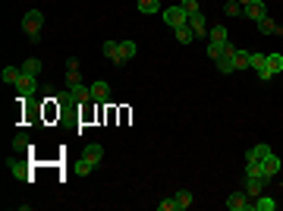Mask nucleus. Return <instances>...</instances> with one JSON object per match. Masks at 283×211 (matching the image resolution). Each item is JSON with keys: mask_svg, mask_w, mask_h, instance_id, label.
<instances>
[{"mask_svg": "<svg viewBox=\"0 0 283 211\" xmlns=\"http://www.w3.org/2000/svg\"><path fill=\"white\" fill-rule=\"evenodd\" d=\"M101 158H104V148H101L98 142H91V145H85V148H82V161L75 164V170H79V174L85 177V174H91V170L101 164Z\"/></svg>", "mask_w": 283, "mask_h": 211, "instance_id": "1", "label": "nucleus"}, {"mask_svg": "<svg viewBox=\"0 0 283 211\" xmlns=\"http://www.w3.org/2000/svg\"><path fill=\"white\" fill-rule=\"evenodd\" d=\"M41 26H44V13L41 10H29L22 16V32L32 38V41H38V35H41Z\"/></svg>", "mask_w": 283, "mask_h": 211, "instance_id": "2", "label": "nucleus"}, {"mask_svg": "<svg viewBox=\"0 0 283 211\" xmlns=\"http://www.w3.org/2000/svg\"><path fill=\"white\" fill-rule=\"evenodd\" d=\"M249 69H255V73H258V79H261V82L274 79V76H271V69H268V51H252Z\"/></svg>", "mask_w": 283, "mask_h": 211, "instance_id": "3", "label": "nucleus"}, {"mask_svg": "<svg viewBox=\"0 0 283 211\" xmlns=\"http://www.w3.org/2000/svg\"><path fill=\"white\" fill-rule=\"evenodd\" d=\"M57 101H75V104H85V101H91V88L88 85H69V91L66 95H60Z\"/></svg>", "mask_w": 283, "mask_h": 211, "instance_id": "4", "label": "nucleus"}, {"mask_svg": "<svg viewBox=\"0 0 283 211\" xmlns=\"http://www.w3.org/2000/svg\"><path fill=\"white\" fill-rule=\"evenodd\" d=\"M164 22H167L170 29H179V26L189 22V13H186L183 7H167V10H164Z\"/></svg>", "mask_w": 283, "mask_h": 211, "instance_id": "5", "label": "nucleus"}, {"mask_svg": "<svg viewBox=\"0 0 283 211\" xmlns=\"http://www.w3.org/2000/svg\"><path fill=\"white\" fill-rule=\"evenodd\" d=\"M258 167H261V177H264V180H271V177H277V174H280V158L271 151V155H264V158L258 161Z\"/></svg>", "mask_w": 283, "mask_h": 211, "instance_id": "6", "label": "nucleus"}, {"mask_svg": "<svg viewBox=\"0 0 283 211\" xmlns=\"http://www.w3.org/2000/svg\"><path fill=\"white\" fill-rule=\"evenodd\" d=\"M16 91H19V98H22V101L32 98V95L38 91V79H35V76H25V73H22V76H19V82H16Z\"/></svg>", "mask_w": 283, "mask_h": 211, "instance_id": "7", "label": "nucleus"}, {"mask_svg": "<svg viewBox=\"0 0 283 211\" xmlns=\"http://www.w3.org/2000/svg\"><path fill=\"white\" fill-rule=\"evenodd\" d=\"M242 16L252 19V22H261V19H268V7H264L261 0H252L249 7H242Z\"/></svg>", "mask_w": 283, "mask_h": 211, "instance_id": "8", "label": "nucleus"}, {"mask_svg": "<svg viewBox=\"0 0 283 211\" xmlns=\"http://www.w3.org/2000/svg\"><path fill=\"white\" fill-rule=\"evenodd\" d=\"M249 202H252V196L242 189V193H233L230 199H226V208L230 211H249Z\"/></svg>", "mask_w": 283, "mask_h": 211, "instance_id": "9", "label": "nucleus"}, {"mask_svg": "<svg viewBox=\"0 0 283 211\" xmlns=\"http://www.w3.org/2000/svg\"><path fill=\"white\" fill-rule=\"evenodd\" d=\"M88 88H91V101H98V104L110 101V85L107 82H91Z\"/></svg>", "mask_w": 283, "mask_h": 211, "instance_id": "10", "label": "nucleus"}, {"mask_svg": "<svg viewBox=\"0 0 283 211\" xmlns=\"http://www.w3.org/2000/svg\"><path fill=\"white\" fill-rule=\"evenodd\" d=\"M104 57L113 66H123V57H120V41H104Z\"/></svg>", "mask_w": 283, "mask_h": 211, "instance_id": "11", "label": "nucleus"}, {"mask_svg": "<svg viewBox=\"0 0 283 211\" xmlns=\"http://www.w3.org/2000/svg\"><path fill=\"white\" fill-rule=\"evenodd\" d=\"M274 208H277V202L271 196H255L249 202V211H274Z\"/></svg>", "mask_w": 283, "mask_h": 211, "instance_id": "12", "label": "nucleus"}, {"mask_svg": "<svg viewBox=\"0 0 283 211\" xmlns=\"http://www.w3.org/2000/svg\"><path fill=\"white\" fill-rule=\"evenodd\" d=\"M189 26H192L195 38H204V35H208V19H204L201 13H192V16H189Z\"/></svg>", "mask_w": 283, "mask_h": 211, "instance_id": "13", "label": "nucleus"}, {"mask_svg": "<svg viewBox=\"0 0 283 211\" xmlns=\"http://www.w3.org/2000/svg\"><path fill=\"white\" fill-rule=\"evenodd\" d=\"M264 155H271V145H268V142H261V145L249 148V155H245V164H258Z\"/></svg>", "mask_w": 283, "mask_h": 211, "instance_id": "14", "label": "nucleus"}, {"mask_svg": "<svg viewBox=\"0 0 283 211\" xmlns=\"http://www.w3.org/2000/svg\"><path fill=\"white\" fill-rule=\"evenodd\" d=\"M258 32H261V35H280V38H283V26H277L271 16H268V19H261V22H258Z\"/></svg>", "mask_w": 283, "mask_h": 211, "instance_id": "15", "label": "nucleus"}, {"mask_svg": "<svg viewBox=\"0 0 283 211\" xmlns=\"http://www.w3.org/2000/svg\"><path fill=\"white\" fill-rule=\"evenodd\" d=\"M268 69H271V76H280L283 73V54L268 51Z\"/></svg>", "mask_w": 283, "mask_h": 211, "instance_id": "16", "label": "nucleus"}, {"mask_svg": "<svg viewBox=\"0 0 283 211\" xmlns=\"http://www.w3.org/2000/svg\"><path fill=\"white\" fill-rule=\"evenodd\" d=\"M261 189H264V177H245V193H249L252 199L261 196Z\"/></svg>", "mask_w": 283, "mask_h": 211, "instance_id": "17", "label": "nucleus"}, {"mask_svg": "<svg viewBox=\"0 0 283 211\" xmlns=\"http://www.w3.org/2000/svg\"><path fill=\"white\" fill-rule=\"evenodd\" d=\"M173 205H176V211H186L189 205H192V189H179V193L173 196Z\"/></svg>", "mask_w": 283, "mask_h": 211, "instance_id": "18", "label": "nucleus"}, {"mask_svg": "<svg viewBox=\"0 0 283 211\" xmlns=\"http://www.w3.org/2000/svg\"><path fill=\"white\" fill-rule=\"evenodd\" d=\"M173 35H176V41L179 44H189V41H195V32H192V26H179V29H173Z\"/></svg>", "mask_w": 283, "mask_h": 211, "instance_id": "19", "label": "nucleus"}, {"mask_svg": "<svg viewBox=\"0 0 283 211\" xmlns=\"http://www.w3.org/2000/svg\"><path fill=\"white\" fill-rule=\"evenodd\" d=\"M136 54H139V44H136V41H120V57H123V63L132 60Z\"/></svg>", "mask_w": 283, "mask_h": 211, "instance_id": "20", "label": "nucleus"}, {"mask_svg": "<svg viewBox=\"0 0 283 211\" xmlns=\"http://www.w3.org/2000/svg\"><path fill=\"white\" fill-rule=\"evenodd\" d=\"M233 60H236V73H242V69H249V60H252V51H236V54H233Z\"/></svg>", "mask_w": 283, "mask_h": 211, "instance_id": "21", "label": "nucleus"}, {"mask_svg": "<svg viewBox=\"0 0 283 211\" xmlns=\"http://www.w3.org/2000/svg\"><path fill=\"white\" fill-rule=\"evenodd\" d=\"M220 73H236V60H233V54H223L220 60H214Z\"/></svg>", "mask_w": 283, "mask_h": 211, "instance_id": "22", "label": "nucleus"}, {"mask_svg": "<svg viewBox=\"0 0 283 211\" xmlns=\"http://www.w3.org/2000/svg\"><path fill=\"white\" fill-rule=\"evenodd\" d=\"M19 69H22L25 76H38V73H41V60H38V57H29V60L19 66Z\"/></svg>", "mask_w": 283, "mask_h": 211, "instance_id": "23", "label": "nucleus"}, {"mask_svg": "<svg viewBox=\"0 0 283 211\" xmlns=\"http://www.w3.org/2000/svg\"><path fill=\"white\" fill-rule=\"evenodd\" d=\"M0 76H4V82H7V85H16V82H19V76H22V69H19V66H4V73H0Z\"/></svg>", "mask_w": 283, "mask_h": 211, "instance_id": "24", "label": "nucleus"}, {"mask_svg": "<svg viewBox=\"0 0 283 211\" xmlns=\"http://www.w3.org/2000/svg\"><path fill=\"white\" fill-rule=\"evenodd\" d=\"M208 41L226 44V29H223V26H211V32H208Z\"/></svg>", "mask_w": 283, "mask_h": 211, "instance_id": "25", "label": "nucleus"}, {"mask_svg": "<svg viewBox=\"0 0 283 211\" xmlns=\"http://www.w3.org/2000/svg\"><path fill=\"white\" fill-rule=\"evenodd\" d=\"M158 10H161V4H158V0H139V13L151 16V13H158Z\"/></svg>", "mask_w": 283, "mask_h": 211, "instance_id": "26", "label": "nucleus"}, {"mask_svg": "<svg viewBox=\"0 0 283 211\" xmlns=\"http://www.w3.org/2000/svg\"><path fill=\"white\" fill-rule=\"evenodd\" d=\"M208 57H211V60H220V57H223V44L208 41Z\"/></svg>", "mask_w": 283, "mask_h": 211, "instance_id": "27", "label": "nucleus"}, {"mask_svg": "<svg viewBox=\"0 0 283 211\" xmlns=\"http://www.w3.org/2000/svg\"><path fill=\"white\" fill-rule=\"evenodd\" d=\"M223 13H226V16H242V7L236 4V0H226V4H223Z\"/></svg>", "mask_w": 283, "mask_h": 211, "instance_id": "28", "label": "nucleus"}, {"mask_svg": "<svg viewBox=\"0 0 283 211\" xmlns=\"http://www.w3.org/2000/svg\"><path fill=\"white\" fill-rule=\"evenodd\" d=\"M179 7H183V10H186L189 16H192V13H201V10H198V0H183Z\"/></svg>", "mask_w": 283, "mask_h": 211, "instance_id": "29", "label": "nucleus"}, {"mask_svg": "<svg viewBox=\"0 0 283 211\" xmlns=\"http://www.w3.org/2000/svg\"><path fill=\"white\" fill-rule=\"evenodd\" d=\"M66 82H69V85H79V82H82L79 69H66Z\"/></svg>", "mask_w": 283, "mask_h": 211, "instance_id": "30", "label": "nucleus"}, {"mask_svg": "<svg viewBox=\"0 0 283 211\" xmlns=\"http://www.w3.org/2000/svg\"><path fill=\"white\" fill-rule=\"evenodd\" d=\"M158 208H161V211H176V205H173V196H170V199H164V202H158Z\"/></svg>", "mask_w": 283, "mask_h": 211, "instance_id": "31", "label": "nucleus"}, {"mask_svg": "<svg viewBox=\"0 0 283 211\" xmlns=\"http://www.w3.org/2000/svg\"><path fill=\"white\" fill-rule=\"evenodd\" d=\"M13 174H16L19 180H29V170H25L22 164H13Z\"/></svg>", "mask_w": 283, "mask_h": 211, "instance_id": "32", "label": "nucleus"}, {"mask_svg": "<svg viewBox=\"0 0 283 211\" xmlns=\"http://www.w3.org/2000/svg\"><path fill=\"white\" fill-rule=\"evenodd\" d=\"M13 145H16V148H25V145H29V136H25V132H19V136L13 139Z\"/></svg>", "mask_w": 283, "mask_h": 211, "instance_id": "33", "label": "nucleus"}, {"mask_svg": "<svg viewBox=\"0 0 283 211\" xmlns=\"http://www.w3.org/2000/svg\"><path fill=\"white\" fill-rule=\"evenodd\" d=\"M236 4H239V7H249V4H252V0H236Z\"/></svg>", "mask_w": 283, "mask_h": 211, "instance_id": "34", "label": "nucleus"}]
</instances>
